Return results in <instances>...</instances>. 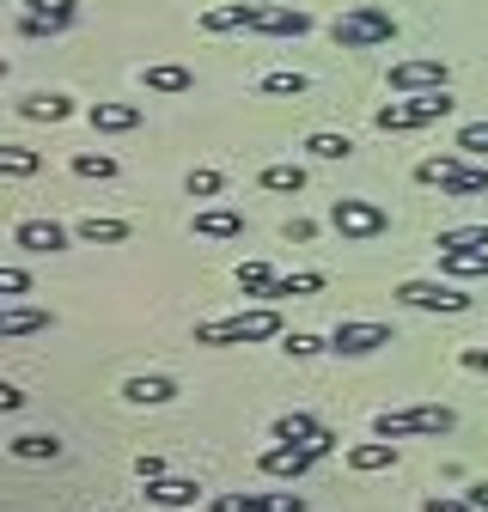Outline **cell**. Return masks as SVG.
<instances>
[{"instance_id":"cell-1","label":"cell","mask_w":488,"mask_h":512,"mask_svg":"<svg viewBox=\"0 0 488 512\" xmlns=\"http://www.w3.org/2000/svg\"><path fill=\"white\" fill-rule=\"evenodd\" d=\"M275 336H287L275 305H251V311L214 317V324H196V342H202V348H232V342H275Z\"/></svg>"},{"instance_id":"cell-2","label":"cell","mask_w":488,"mask_h":512,"mask_svg":"<svg viewBox=\"0 0 488 512\" xmlns=\"http://www.w3.org/2000/svg\"><path fill=\"white\" fill-rule=\"evenodd\" d=\"M458 427V415L446 409V403H415V409H385L379 421H373V433L379 439H415V433H427V439H440V433H452Z\"/></svg>"},{"instance_id":"cell-3","label":"cell","mask_w":488,"mask_h":512,"mask_svg":"<svg viewBox=\"0 0 488 512\" xmlns=\"http://www.w3.org/2000/svg\"><path fill=\"white\" fill-rule=\"evenodd\" d=\"M330 226L342 232V244H373L391 232V214L379 202H360V196H336L330 202Z\"/></svg>"},{"instance_id":"cell-4","label":"cell","mask_w":488,"mask_h":512,"mask_svg":"<svg viewBox=\"0 0 488 512\" xmlns=\"http://www.w3.org/2000/svg\"><path fill=\"white\" fill-rule=\"evenodd\" d=\"M330 37H336V49H379V43L397 37V19L385 7H354L330 25Z\"/></svg>"},{"instance_id":"cell-5","label":"cell","mask_w":488,"mask_h":512,"mask_svg":"<svg viewBox=\"0 0 488 512\" xmlns=\"http://www.w3.org/2000/svg\"><path fill=\"white\" fill-rule=\"evenodd\" d=\"M397 299L409 305V311H470V293H458V281H403L397 287Z\"/></svg>"},{"instance_id":"cell-6","label":"cell","mask_w":488,"mask_h":512,"mask_svg":"<svg viewBox=\"0 0 488 512\" xmlns=\"http://www.w3.org/2000/svg\"><path fill=\"white\" fill-rule=\"evenodd\" d=\"M19 7H25L19 13V31L25 37H55V31H68L74 13H80L74 0H19Z\"/></svg>"},{"instance_id":"cell-7","label":"cell","mask_w":488,"mask_h":512,"mask_svg":"<svg viewBox=\"0 0 488 512\" xmlns=\"http://www.w3.org/2000/svg\"><path fill=\"white\" fill-rule=\"evenodd\" d=\"M446 80H452L446 61H397V68H391V92H397V98H415V92H446Z\"/></svg>"},{"instance_id":"cell-8","label":"cell","mask_w":488,"mask_h":512,"mask_svg":"<svg viewBox=\"0 0 488 512\" xmlns=\"http://www.w3.org/2000/svg\"><path fill=\"white\" fill-rule=\"evenodd\" d=\"M385 342H397L385 324H354V317H342V324L330 330V354H348V360L354 354H379Z\"/></svg>"},{"instance_id":"cell-9","label":"cell","mask_w":488,"mask_h":512,"mask_svg":"<svg viewBox=\"0 0 488 512\" xmlns=\"http://www.w3.org/2000/svg\"><path fill=\"white\" fill-rule=\"evenodd\" d=\"M318 464V452L312 445H293V439H281V445H269L263 452V476H275V482H293V476H305Z\"/></svg>"},{"instance_id":"cell-10","label":"cell","mask_w":488,"mask_h":512,"mask_svg":"<svg viewBox=\"0 0 488 512\" xmlns=\"http://www.w3.org/2000/svg\"><path fill=\"white\" fill-rule=\"evenodd\" d=\"M86 122L98 128V135H129V128H141V104H129V98H98L86 110Z\"/></svg>"},{"instance_id":"cell-11","label":"cell","mask_w":488,"mask_h":512,"mask_svg":"<svg viewBox=\"0 0 488 512\" xmlns=\"http://www.w3.org/2000/svg\"><path fill=\"white\" fill-rule=\"evenodd\" d=\"M55 324V311H37V305H0V342H19V336H37Z\"/></svg>"},{"instance_id":"cell-12","label":"cell","mask_w":488,"mask_h":512,"mask_svg":"<svg viewBox=\"0 0 488 512\" xmlns=\"http://www.w3.org/2000/svg\"><path fill=\"white\" fill-rule=\"evenodd\" d=\"M251 31L257 37H305V31H312V19H305L299 7H257Z\"/></svg>"},{"instance_id":"cell-13","label":"cell","mask_w":488,"mask_h":512,"mask_svg":"<svg viewBox=\"0 0 488 512\" xmlns=\"http://www.w3.org/2000/svg\"><path fill=\"white\" fill-rule=\"evenodd\" d=\"M13 244L49 256V250H68V232H61L55 220H19V226H13Z\"/></svg>"},{"instance_id":"cell-14","label":"cell","mask_w":488,"mask_h":512,"mask_svg":"<svg viewBox=\"0 0 488 512\" xmlns=\"http://www.w3.org/2000/svg\"><path fill=\"white\" fill-rule=\"evenodd\" d=\"M177 397V384L165 378V372H135L129 384H122V403H135V409H147V403H171Z\"/></svg>"},{"instance_id":"cell-15","label":"cell","mask_w":488,"mask_h":512,"mask_svg":"<svg viewBox=\"0 0 488 512\" xmlns=\"http://www.w3.org/2000/svg\"><path fill=\"white\" fill-rule=\"evenodd\" d=\"M141 494H147L153 506H196V500H202V482H196V476H159V482H147Z\"/></svg>"},{"instance_id":"cell-16","label":"cell","mask_w":488,"mask_h":512,"mask_svg":"<svg viewBox=\"0 0 488 512\" xmlns=\"http://www.w3.org/2000/svg\"><path fill=\"white\" fill-rule=\"evenodd\" d=\"M397 464V439H366V445H354L348 452V470H360V476H373V470H391Z\"/></svg>"},{"instance_id":"cell-17","label":"cell","mask_w":488,"mask_h":512,"mask_svg":"<svg viewBox=\"0 0 488 512\" xmlns=\"http://www.w3.org/2000/svg\"><path fill=\"white\" fill-rule=\"evenodd\" d=\"M141 86H147V92L177 98V92H190V86H196V74H190V68H177V61H153V68L141 74Z\"/></svg>"},{"instance_id":"cell-18","label":"cell","mask_w":488,"mask_h":512,"mask_svg":"<svg viewBox=\"0 0 488 512\" xmlns=\"http://www.w3.org/2000/svg\"><path fill=\"white\" fill-rule=\"evenodd\" d=\"M440 275L446 281H482L488 275V250H440Z\"/></svg>"},{"instance_id":"cell-19","label":"cell","mask_w":488,"mask_h":512,"mask_svg":"<svg viewBox=\"0 0 488 512\" xmlns=\"http://www.w3.org/2000/svg\"><path fill=\"white\" fill-rule=\"evenodd\" d=\"M251 19H257L251 0H226V7H208L202 13V31H251Z\"/></svg>"},{"instance_id":"cell-20","label":"cell","mask_w":488,"mask_h":512,"mask_svg":"<svg viewBox=\"0 0 488 512\" xmlns=\"http://www.w3.org/2000/svg\"><path fill=\"white\" fill-rule=\"evenodd\" d=\"M440 196H446V202H470V196H488V171H482V165H458V171L440 183Z\"/></svg>"},{"instance_id":"cell-21","label":"cell","mask_w":488,"mask_h":512,"mask_svg":"<svg viewBox=\"0 0 488 512\" xmlns=\"http://www.w3.org/2000/svg\"><path fill=\"white\" fill-rule=\"evenodd\" d=\"M7 452L25 458V464H43V458H61V439H55V433H13Z\"/></svg>"},{"instance_id":"cell-22","label":"cell","mask_w":488,"mask_h":512,"mask_svg":"<svg viewBox=\"0 0 488 512\" xmlns=\"http://www.w3.org/2000/svg\"><path fill=\"white\" fill-rule=\"evenodd\" d=\"M196 238H244V214H232V208H202V214H196Z\"/></svg>"},{"instance_id":"cell-23","label":"cell","mask_w":488,"mask_h":512,"mask_svg":"<svg viewBox=\"0 0 488 512\" xmlns=\"http://www.w3.org/2000/svg\"><path fill=\"white\" fill-rule=\"evenodd\" d=\"M25 122H68L74 116V98H61V92H43V98H25L19 104Z\"/></svg>"},{"instance_id":"cell-24","label":"cell","mask_w":488,"mask_h":512,"mask_svg":"<svg viewBox=\"0 0 488 512\" xmlns=\"http://www.w3.org/2000/svg\"><path fill=\"white\" fill-rule=\"evenodd\" d=\"M275 281H281V275H275L269 263H257V256H251V263H238V287L251 293V299H263V305L275 299Z\"/></svg>"},{"instance_id":"cell-25","label":"cell","mask_w":488,"mask_h":512,"mask_svg":"<svg viewBox=\"0 0 488 512\" xmlns=\"http://www.w3.org/2000/svg\"><path fill=\"white\" fill-rule=\"evenodd\" d=\"M318 433H324V421H318V415H305V409H293V415L275 421V439H293V445H312Z\"/></svg>"},{"instance_id":"cell-26","label":"cell","mask_w":488,"mask_h":512,"mask_svg":"<svg viewBox=\"0 0 488 512\" xmlns=\"http://www.w3.org/2000/svg\"><path fill=\"white\" fill-rule=\"evenodd\" d=\"M373 128H385V135H403V128H421V122H415V104H409V98H391V104L373 110Z\"/></svg>"},{"instance_id":"cell-27","label":"cell","mask_w":488,"mask_h":512,"mask_svg":"<svg viewBox=\"0 0 488 512\" xmlns=\"http://www.w3.org/2000/svg\"><path fill=\"white\" fill-rule=\"evenodd\" d=\"M409 104H415V122H421V128H434V122H446V116L458 110V98H446V92H415Z\"/></svg>"},{"instance_id":"cell-28","label":"cell","mask_w":488,"mask_h":512,"mask_svg":"<svg viewBox=\"0 0 488 512\" xmlns=\"http://www.w3.org/2000/svg\"><path fill=\"white\" fill-rule=\"evenodd\" d=\"M312 293H324V275L318 269H299V275H281L275 281V299H312ZM269 299V305H275Z\"/></svg>"},{"instance_id":"cell-29","label":"cell","mask_w":488,"mask_h":512,"mask_svg":"<svg viewBox=\"0 0 488 512\" xmlns=\"http://www.w3.org/2000/svg\"><path fill=\"white\" fill-rule=\"evenodd\" d=\"M305 86H312V80L293 74V68H281V74H263V80H257V92H263V98H305Z\"/></svg>"},{"instance_id":"cell-30","label":"cell","mask_w":488,"mask_h":512,"mask_svg":"<svg viewBox=\"0 0 488 512\" xmlns=\"http://www.w3.org/2000/svg\"><path fill=\"white\" fill-rule=\"evenodd\" d=\"M305 153H312V159H348V153H354V141H348V135H336V128H318V135H305Z\"/></svg>"},{"instance_id":"cell-31","label":"cell","mask_w":488,"mask_h":512,"mask_svg":"<svg viewBox=\"0 0 488 512\" xmlns=\"http://www.w3.org/2000/svg\"><path fill=\"white\" fill-rule=\"evenodd\" d=\"M434 250H488V226H446Z\"/></svg>"},{"instance_id":"cell-32","label":"cell","mask_w":488,"mask_h":512,"mask_svg":"<svg viewBox=\"0 0 488 512\" xmlns=\"http://www.w3.org/2000/svg\"><path fill=\"white\" fill-rule=\"evenodd\" d=\"M129 238V220H80V244H122Z\"/></svg>"},{"instance_id":"cell-33","label":"cell","mask_w":488,"mask_h":512,"mask_svg":"<svg viewBox=\"0 0 488 512\" xmlns=\"http://www.w3.org/2000/svg\"><path fill=\"white\" fill-rule=\"evenodd\" d=\"M263 189H275V196H299V189H305V165H269Z\"/></svg>"},{"instance_id":"cell-34","label":"cell","mask_w":488,"mask_h":512,"mask_svg":"<svg viewBox=\"0 0 488 512\" xmlns=\"http://www.w3.org/2000/svg\"><path fill=\"white\" fill-rule=\"evenodd\" d=\"M281 348H287L293 360H312V354H324V348H330V336H312V330H287V336H281Z\"/></svg>"},{"instance_id":"cell-35","label":"cell","mask_w":488,"mask_h":512,"mask_svg":"<svg viewBox=\"0 0 488 512\" xmlns=\"http://www.w3.org/2000/svg\"><path fill=\"white\" fill-rule=\"evenodd\" d=\"M458 165H464V159H452V153H446V159H421V165H415V183H427V189H440V183H446V177H452Z\"/></svg>"},{"instance_id":"cell-36","label":"cell","mask_w":488,"mask_h":512,"mask_svg":"<svg viewBox=\"0 0 488 512\" xmlns=\"http://www.w3.org/2000/svg\"><path fill=\"white\" fill-rule=\"evenodd\" d=\"M458 153L464 159H488V122H464L458 128Z\"/></svg>"},{"instance_id":"cell-37","label":"cell","mask_w":488,"mask_h":512,"mask_svg":"<svg viewBox=\"0 0 488 512\" xmlns=\"http://www.w3.org/2000/svg\"><path fill=\"white\" fill-rule=\"evenodd\" d=\"M43 159L31 153V147H0V171H7V177H31Z\"/></svg>"},{"instance_id":"cell-38","label":"cell","mask_w":488,"mask_h":512,"mask_svg":"<svg viewBox=\"0 0 488 512\" xmlns=\"http://www.w3.org/2000/svg\"><path fill=\"white\" fill-rule=\"evenodd\" d=\"M31 293V275L19 269V263H7V269H0V299H7V305H19Z\"/></svg>"},{"instance_id":"cell-39","label":"cell","mask_w":488,"mask_h":512,"mask_svg":"<svg viewBox=\"0 0 488 512\" xmlns=\"http://www.w3.org/2000/svg\"><path fill=\"white\" fill-rule=\"evenodd\" d=\"M74 171L104 183V177H116V159H110V153H74Z\"/></svg>"},{"instance_id":"cell-40","label":"cell","mask_w":488,"mask_h":512,"mask_svg":"<svg viewBox=\"0 0 488 512\" xmlns=\"http://www.w3.org/2000/svg\"><path fill=\"white\" fill-rule=\"evenodd\" d=\"M214 512H269V494H220Z\"/></svg>"},{"instance_id":"cell-41","label":"cell","mask_w":488,"mask_h":512,"mask_svg":"<svg viewBox=\"0 0 488 512\" xmlns=\"http://www.w3.org/2000/svg\"><path fill=\"white\" fill-rule=\"evenodd\" d=\"M226 189V177L214 171V165H202V171H190V196H220Z\"/></svg>"},{"instance_id":"cell-42","label":"cell","mask_w":488,"mask_h":512,"mask_svg":"<svg viewBox=\"0 0 488 512\" xmlns=\"http://www.w3.org/2000/svg\"><path fill=\"white\" fill-rule=\"evenodd\" d=\"M135 476H141V482H159V476H165V458H159V452H141V458H135Z\"/></svg>"},{"instance_id":"cell-43","label":"cell","mask_w":488,"mask_h":512,"mask_svg":"<svg viewBox=\"0 0 488 512\" xmlns=\"http://www.w3.org/2000/svg\"><path fill=\"white\" fill-rule=\"evenodd\" d=\"M421 512H476V506H470V500H452V494H434Z\"/></svg>"},{"instance_id":"cell-44","label":"cell","mask_w":488,"mask_h":512,"mask_svg":"<svg viewBox=\"0 0 488 512\" xmlns=\"http://www.w3.org/2000/svg\"><path fill=\"white\" fill-rule=\"evenodd\" d=\"M312 238H318L312 220H287V244H312Z\"/></svg>"},{"instance_id":"cell-45","label":"cell","mask_w":488,"mask_h":512,"mask_svg":"<svg viewBox=\"0 0 488 512\" xmlns=\"http://www.w3.org/2000/svg\"><path fill=\"white\" fill-rule=\"evenodd\" d=\"M0 409H7V415L25 409V391H19V384H0Z\"/></svg>"},{"instance_id":"cell-46","label":"cell","mask_w":488,"mask_h":512,"mask_svg":"<svg viewBox=\"0 0 488 512\" xmlns=\"http://www.w3.org/2000/svg\"><path fill=\"white\" fill-rule=\"evenodd\" d=\"M458 360H464V366H470V372H488V348H464V354H458Z\"/></svg>"},{"instance_id":"cell-47","label":"cell","mask_w":488,"mask_h":512,"mask_svg":"<svg viewBox=\"0 0 488 512\" xmlns=\"http://www.w3.org/2000/svg\"><path fill=\"white\" fill-rule=\"evenodd\" d=\"M464 500H470V506H476V512H488V482H476V488H470V494H464Z\"/></svg>"},{"instance_id":"cell-48","label":"cell","mask_w":488,"mask_h":512,"mask_svg":"<svg viewBox=\"0 0 488 512\" xmlns=\"http://www.w3.org/2000/svg\"><path fill=\"white\" fill-rule=\"evenodd\" d=\"M251 7H275V0H251Z\"/></svg>"}]
</instances>
